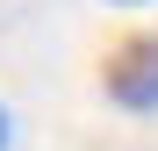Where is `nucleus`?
Returning <instances> with one entry per match:
<instances>
[{"label":"nucleus","instance_id":"obj_1","mask_svg":"<svg viewBox=\"0 0 158 151\" xmlns=\"http://www.w3.org/2000/svg\"><path fill=\"white\" fill-rule=\"evenodd\" d=\"M108 101L137 108V115L158 108V36H137V43H122L108 58Z\"/></svg>","mask_w":158,"mask_h":151},{"label":"nucleus","instance_id":"obj_2","mask_svg":"<svg viewBox=\"0 0 158 151\" xmlns=\"http://www.w3.org/2000/svg\"><path fill=\"white\" fill-rule=\"evenodd\" d=\"M0 151H7V108H0Z\"/></svg>","mask_w":158,"mask_h":151},{"label":"nucleus","instance_id":"obj_3","mask_svg":"<svg viewBox=\"0 0 158 151\" xmlns=\"http://www.w3.org/2000/svg\"><path fill=\"white\" fill-rule=\"evenodd\" d=\"M115 7H144V0H115Z\"/></svg>","mask_w":158,"mask_h":151}]
</instances>
